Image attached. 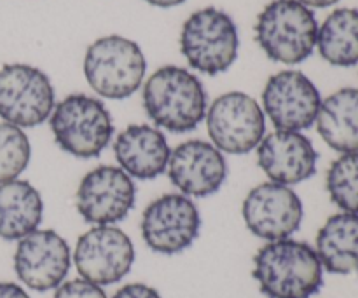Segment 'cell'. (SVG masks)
<instances>
[{"label":"cell","mask_w":358,"mask_h":298,"mask_svg":"<svg viewBox=\"0 0 358 298\" xmlns=\"http://www.w3.org/2000/svg\"><path fill=\"white\" fill-rule=\"evenodd\" d=\"M318 23L313 10L299 0H273L255 23V38L273 61L297 65L317 47Z\"/></svg>","instance_id":"cell-3"},{"label":"cell","mask_w":358,"mask_h":298,"mask_svg":"<svg viewBox=\"0 0 358 298\" xmlns=\"http://www.w3.org/2000/svg\"><path fill=\"white\" fill-rule=\"evenodd\" d=\"M136 187L121 167L98 166L80 180L77 188V211L93 225H114L133 209Z\"/></svg>","instance_id":"cell-13"},{"label":"cell","mask_w":358,"mask_h":298,"mask_svg":"<svg viewBox=\"0 0 358 298\" xmlns=\"http://www.w3.org/2000/svg\"><path fill=\"white\" fill-rule=\"evenodd\" d=\"M52 298H108L103 288L87 279H70L56 288Z\"/></svg>","instance_id":"cell-24"},{"label":"cell","mask_w":358,"mask_h":298,"mask_svg":"<svg viewBox=\"0 0 358 298\" xmlns=\"http://www.w3.org/2000/svg\"><path fill=\"white\" fill-rule=\"evenodd\" d=\"M49 124L59 149L80 159L100 156L114 135L110 112L87 94H70L59 101Z\"/></svg>","instance_id":"cell-4"},{"label":"cell","mask_w":358,"mask_h":298,"mask_svg":"<svg viewBox=\"0 0 358 298\" xmlns=\"http://www.w3.org/2000/svg\"><path fill=\"white\" fill-rule=\"evenodd\" d=\"M238 28L229 14L215 7L196 10L184 23L180 51L189 65L206 75L231 68L238 56Z\"/></svg>","instance_id":"cell-6"},{"label":"cell","mask_w":358,"mask_h":298,"mask_svg":"<svg viewBox=\"0 0 358 298\" xmlns=\"http://www.w3.org/2000/svg\"><path fill=\"white\" fill-rule=\"evenodd\" d=\"M0 298H30V295L16 283L0 281Z\"/></svg>","instance_id":"cell-26"},{"label":"cell","mask_w":358,"mask_h":298,"mask_svg":"<svg viewBox=\"0 0 358 298\" xmlns=\"http://www.w3.org/2000/svg\"><path fill=\"white\" fill-rule=\"evenodd\" d=\"M41 192L24 180L0 184V237L20 241L35 232L42 222Z\"/></svg>","instance_id":"cell-18"},{"label":"cell","mask_w":358,"mask_h":298,"mask_svg":"<svg viewBox=\"0 0 358 298\" xmlns=\"http://www.w3.org/2000/svg\"><path fill=\"white\" fill-rule=\"evenodd\" d=\"M145 2H149L150 6H156V7H175L184 3L185 0H145Z\"/></svg>","instance_id":"cell-28"},{"label":"cell","mask_w":358,"mask_h":298,"mask_svg":"<svg viewBox=\"0 0 358 298\" xmlns=\"http://www.w3.org/2000/svg\"><path fill=\"white\" fill-rule=\"evenodd\" d=\"M72 264L69 243L55 230H35L17 241L14 271L34 292L56 290L66 279Z\"/></svg>","instance_id":"cell-14"},{"label":"cell","mask_w":358,"mask_h":298,"mask_svg":"<svg viewBox=\"0 0 358 298\" xmlns=\"http://www.w3.org/2000/svg\"><path fill=\"white\" fill-rule=\"evenodd\" d=\"M317 45L320 56L334 66L358 63V9H336L318 28Z\"/></svg>","instance_id":"cell-21"},{"label":"cell","mask_w":358,"mask_h":298,"mask_svg":"<svg viewBox=\"0 0 358 298\" xmlns=\"http://www.w3.org/2000/svg\"><path fill=\"white\" fill-rule=\"evenodd\" d=\"M143 108L150 121L171 133H187L206 117V91L189 70L168 65L143 86Z\"/></svg>","instance_id":"cell-2"},{"label":"cell","mask_w":358,"mask_h":298,"mask_svg":"<svg viewBox=\"0 0 358 298\" xmlns=\"http://www.w3.org/2000/svg\"><path fill=\"white\" fill-rule=\"evenodd\" d=\"M262 107L278 131L301 133L317 122L322 96L303 72L283 70L269 77L262 91Z\"/></svg>","instance_id":"cell-11"},{"label":"cell","mask_w":358,"mask_h":298,"mask_svg":"<svg viewBox=\"0 0 358 298\" xmlns=\"http://www.w3.org/2000/svg\"><path fill=\"white\" fill-rule=\"evenodd\" d=\"M317 251L322 267L331 274L348 276L358 271V215L338 213L317 234Z\"/></svg>","instance_id":"cell-19"},{"label":"cell","mask_w":358,"mask_h":298,"mask_svg":"<svg viewBox=\"0 0 358 298\" xmlns=\"http://www.w3.org/2000/svg\"><path fill=\"white\" fill-rule=\"evenodd\" d=\"M142 237L161 255H177L192 246L201 229L198 208L182 194H166L150 202L142 215Z\"/></svg>","instance_id":"cell-10"},{"label":"cell","mask_w":358,"mask_h":298,"mask_svg":"<svg viewBox=\"0 0 358 298\" xmlns=\"http://www.w3.org/2000/svg\"><path fill=\"white\" fill-rule=\"evenodd\" d=\"M135 246L128 234L114 225H96L77 241L73 264L80 278L98 286L115 285L129 274Z\"/></svg>","instance_id":"cell-9"},{"label":"cell","mask_w":358,"mask_h":298,"mask_svg":"<svg viewBox=\"0 0 358 298\" xmlns=\"http://www.w3.org/2000/svg\"><path fill=\"white\" fill-rule=\"evenodd\" d=\"M257 163L269 180L290 187L315 177L318 154L308 136L297 131H275L259 143Z\"/></svg>","instance_id":"cell-16"},{"label":"cell","mask_w":358,"mask_h":298,"mask_svg":"<svg viewBox=\"0 0 358 298\" xmlns=\"http://www.w3.org/2000/svg\"><path fill=\"white\" fill-rule=\"evenodd\" d=\"M147 63L138 44L121 35L98 38L87 47L84 75L100 96L124 100L136 93L145 77Z\"/></svg>","instance_id":"cell-5"},{"label":"cell","mask_w":358,"mask_h":298,"mask_svg":"<svg viewBox=\"0 0 358 298\" xmlns=\"http://www.w3.org/2000/svg\"><path fill=\"white\" fill-rule=\"evenodd\" d=\"M327 192L343 213L358 215V152L339 156L327 171Z\"/></svg>","instance_id":"cell-22"},{"label":"cell","mask_w":358,"mask_h":298,"mask_svg":"<svg viewBox=\"0 0 358 298\" xmlns=\"http://www.w3.org/2000/svg\"><path fill=\"white\" fill-rule=\"evenodd\" d=\"M206 129L220 152L243 156L264 138L266 117L254 98L233 91L217 98L206 110Z\"/></svg>","instance_id":"cell-8"},{"label":"cell","mask_w":358,"mask_h":298,"mask_svg":"<svg viewBox=\"0 0 358 298\" xmlns=\"http://www.w3.org/2000/svg\"><path fill=\"white\" fill-rule=\"evenodd\" d=\"M254 279L268 298H311L324 285L315 248L296 239L271 241L254 257Z\"/></svg>","instance_id":"cell-1"},{"label":"cell","mask_w":358,"mask_h":298,"mask_svg":"<svg viewBox=\"0 0 358 298\" xmlns=\"http://www.w3.org/2000/svg\"><path fill=\"white\" fill-rule=\"evenodd\" d=\"M114 154L121 170L129 177L154 180L166 171L171 150L159 129L131 124L115 138Z\"/></svg>","instance_id":"cell-17"},{"label":"cell","mask_w":358,"mask_h":298,"mask_svg":"<svg viewBox=\"0 0 358 298\" xmlns=\"http://www.w3.org/2000/svg\"><path fill=\"white\" fill-rule=\"evenodd\" d=\"M243 220L254 236L268 241L289 239L304 218L303 201L287 185L266 181L248 192L243 201Z\"/></svg>","instance_id":"cell-12"},{"label":"cell","mask_w":358,"mask_h":298,"mask_svg":"<svg viewBox=\"0 0 358 298\" xmlns=\"http://www.w3.org/2000/svg\"><path fill=\"white\" fill-rule=\"evenodd\" d=\"M301 3L304 6H310V7H318V9H324V7H331L334 3H338L339 0H299Z\"/></svg>","instance_id":"cell-27"},{"label":"cell","mask_w":358,"mask_h":298,"mask_svg":"<svg viewBox=\"0 0 358 298\" xmlns=\"http://www.w3.org/2000/svg\"><path fill=\"white\" fill-rule=\"evenodd\" d=\"M55 87L42 70L13 63L0 68V117L17 128H35L55 110Z\"/></svg>","instance_id":"cell-7"},{"label":"cell","mask_w":358,"mask_h":298,"mask_svg":"<svg viewBox=\"0 0 358 298\" xmlns=\"http://www.w3.org/2000/svg\"><path fill=\"white\" fill-rule=\"evenodd\" d=\"M168 177L184 195L208 198L220 191L227 178V164L213 143L189 140L171 150Z\"/></svg>","instance_id":"cell-15"},{"label":"cell","mask_w":358,"mask_h":298,"mask_svg":"<svg viewBox=\"0 0 358 298\" xmlns=\"http://www.w3.org/2000/svg\"><path fill=\"white\" fill-rule=\"evenodd\" d=\"M112 298H163L156 288L143 283H129L119 288Z\"/></svg>","instance_id":"cell-25"},{"label":"cell","mask_w":358,"mask_h":298,"mask_svg":"<svg viewBox=\"0 0 358 298\" xmlns=\"http://www.w3.org/2000/svg\"><path fill=\"white\" fill-rule=\"evenodd\" d=\"M318 135L336 152H358V89L345 87L322 101Z\"/></svg>","instance_id":"cell-20"},{"label":"cell","mask_w":358,"mask_h":298,"mask_svg":"<svg viewBox=\"0 0 358 298\" xmlns=\"http://www.w3.org/2000/svg\"><path fill=\"white\" fill-rule=\"evenodd\" d=\"M31 157L28 136L17 126L0 122V184L17 180Z\"/></svg>","instance_id":"cell-23"}]
</instances>
